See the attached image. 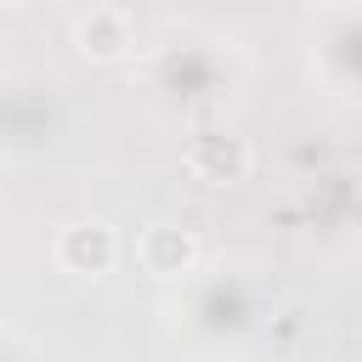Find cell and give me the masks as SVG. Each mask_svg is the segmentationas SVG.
Wrapping results in <instances>:
<instances>
[{
  "label": "cell",
  "mask_w": 362,
  "mask_h": 362,
  "mask_svg": "<svg viewBox=\"0 0 362 362\" xmlns=\"http://www.w3.org/2000/svg\"><path fill=\"white\" fill-rule=\"evenodd\" d=\"M113 255H119V238H113V226H102V221H79V226H68V232L57 238V260H62L68 272H107Z\"/></svg>",
  "instance_id": "7a4b0ae2"
},
{
  "label": "cell",
  "mask_w": 362,
  "mask_h": 362,
  "mask_svg": "<svg viewBox=\"0 0 362 362\" xmlns=\"http://www.w3.org/2000/svg\"><path fill=\"white\" fill-rule=\"evenodd\" d=\"M0 6H23V0H0Z\"/></svg>",
  "instance_id": "5b68a950"
},
{
  "label": "cell",
  "mask_w": 362,
  "mask_h": 362,
  "mask_svg": "<svg viewBox=\"0 0 362 362\" xmlns=\"http://www.w3.org/2000/svg\"><path fill=\"white\" fill-rule=\"evenodd\" d=\"M192 260H198V238H192L187 226H175V221L147 226V238H141V266H147V272L175 277V272H187Z\"/></svg>",
  "instance_id": "3957f363"
},
{
  "label": "cell",
  "mask_w": 362,
  "mask_h": 362,
  "mask_svg": "<svg viewBox=\"0 0 362 362\" xmlns=\"http://www.w3.org/2000/svg\"><path fill=\"white\" fill-rule=\"evenodd\" d=\"M187 170L209 187H232L249 175V141L243 136H226V130H209V136H192L187 147Z\"/></svg>",
  "instance_id": "6da1fadb"
},
{
  "label": "cell",
  "mask_w": 362,
  "mask_h": 362,
  "mask_svg": "<svg viewBox=\"0 0 362 362\" xmlns=\"http://www.w3.org/2000/svg\"><path fill=\"white\" fill-rule=\"evenodd\" d=\"M79 51L96 57V62H113L130 51V17L113 11V6H96L85 23H79Z\"/></svg>",
  "instance_id": "277c9868"
}]
</instances>
